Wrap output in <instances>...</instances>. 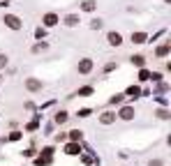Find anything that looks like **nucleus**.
<instances>
[{
  "instance_id": "nucleus-31",
  "label": "nucleus",
  "mask_w": 171,
  "mask_h": 166,
  "mask_svg": "<svg viewBox=\"0 0 171 166\" xmlns=\"http://www.w3.org/2000/svg\"><path fill=\"white\" fill-rule=\"evenodd\" d=\"M113 69H116V62H109V65H107V67H104V72H107V74H109V72H113Z\"/></svg>"
},
{
  "instance_id": "nucleus-11",
  "label": "nucleus",
  "mask_w": 171,
  "mask_h": 166,
  "mask_svg": "<svg viewBox=\"0 0 171 166\" xmlns=\"http://www.w3.org/2000/svg\"><path fill=\"white\" fill-rule=\"evenodd\" d=\"M67 120H69V113H67V111H58V113L53 115V122H56V124H65Z\"/></svg>"
},
{
  "instance_id": "nucleus-36",
  "label": "nucleus",
  "mask_w": 171,
  "mask_h": 166,
  "mask_svg": "<svg viewBox=\"0 0 171 166\" xmlns=\"http://www.w3.org/2000/svg\"><path fill=\"white\" fill-rule=\"evenodd\" d=\"M0 81H3V76H0Z\"/></svg>"
},
{
  "instance_id": "nucleus-21",
  "label": "nucleus",
  "mask_w": 171,
  "mask_h": 166,
  "mask_svg": "<svg viewBox=\"0 0 171 166\" xmlns=\"http://www.w3.org/2000/svg\"><path fill=\"white\" fill-rule=\"evenodd\" d=\"M51 164V157H37L35 159V166H49Z\"/></svg>"
},
{
  "instance_id": "nucleus-2",
  "label": "nucleus",
  "mask_w": 171,
  "mask_h": 166,
  "mask_svg": "<svg viewBox=\"0 0 171 166\" xmlns=\"http://www.w3.org/2000/svg\"><path fill=\"white\" fill-rule=\"evenodd\" d=\"M118 118H120V120H134V115H137V111H134V106H120V111H118L116 113Z\"/></svg>"
},
{
  "instance_id": "nucleus-19",
  "label": "nucleus",
  "mask_w": 171,
  "mask_h": 166,
  "mask_svg": "<svg viewBox=\"0 0 171 166\" xmlns=\"http://www.w3.org/2000/svg\"><path fill=\"white\" fill-rule=\"evenodd\" d=\"M123 99H125V95H111L109 106H118V104H123Z\"/></svg>"
},
{
  "instance_id": "nucleus-3",
  "label": "nucleus",
  "mask_w": 171,
  "mask_h": 166,
  "mask_svg": "<svg viewBox=\"0 0 171 166\" xmlns=\"http://www.w3.org/2000/svg\"><path fill=\"white\" fill-rule=\"evenodd\" d=\"M76 72H79V74H90L93 72V60H90V58H81V60H79V65H76Z\"/></svg>"
},
{
  "instance_id": "nucleus-28",
  "label": "nucleus",
  "mask_w": 171,
  "mask_h": 166,
  "mask_svg": "<svg viewBox=\"0 0 171 166\" xmlns=\"http://www.w3.org/2000/svg\"><path fill=\"white\" fill-rule=\"evenodd\" d=\"M35 37H37V39H44V37H46V28H37V30H35Z\"/></svg>"
},
{
  "instance_id": "nucleus-24",
  "label": "nucleus",
  "mask_w": 171,
  "mask_h": 166,
  "mask_svg": "<svg viewBox=\"0 0 171 166\" xmlns=\"http://www.w3.org/2000/svg\"><path fill=\"white\" fill-rule=\"evenodd\" d=\"M102 26H104V23H102V19H93V21H90V28H93V30H99Z\"/></svg>"
},
{
  "instance_id": "nucleus-27",
  "label": "nucleus",
  "mask_w": 171,
  "mask_h": 166,
  "mask_svg": "<svg viewBox=\"0 0 171 166\" xmlns=\"http://www.w3.org/2000/svg\"><path fill=\"white\" fill-rule=\"evenodd\" d=\"M148 76H150V72L141 67V72H139V81H148Z\"/></svg>"
},
{
  "instance_id": "nucleus-9",
  "label": "nucleus",
  "mask_w": 171,
  "mask_h": 166,
  "mask_svg": "<svg viewBox=\"0 0 171 166\" xmlns=\"http://www.w3.org/2000/svg\"><path fill=\"white\" fill-rule=\"evenodd\" d=\"M65 26H67V28H76V26H79V23H81V16L79 14H67V16H65Z\"/></svg>"
},
{
  "instance_id": "nucleus-6",
  "label": "nucleus",
  "mask_w": 171,
  "mask_h": 166,
  "mask_svg": "<svg viewBox=\"0 0 171 166\" xmlns=\"http://www.w3.org/2000/svg\"><path fill=\"white\" fill-rule=\"evenodd\" d=\"M42 88H44V83L39 79H26V90L28 92H39Z\"/></svg>"
},
{
  "instance_id": "nucleus-25",
  "label": "nucleus",
  "mask_w": 171,
  "mask_h": 166,
  "mask_svg": "<svg viewBox=\"0 0 171 166\" xmlns=\"http://www.w3.org/2000/svg\"><path fill=\"white\" fill-rule=\"evenodd\" d=\"M37 127H39V120H30V122L26 124V129H28V132H35Z\"/></svg>"
},
{
  "instance_id": "nucleus-4",
  "label": "nucleus",
  "mask_w": 171,
  "mask_h": 166,
  "mask_svg": "<svg viewBox=\"0 0 171 166\" xmlns=\"http://www.w3.org/2000/svg\"><path fill=\"white\" fill-rule=\"evenodd\" d=\"M65 155H67V157H76V155H81V145H79V141H69V143L65 145Z\"/></svg>"
},
{
  "instance_id": "nucleus-15",
  "label": "nucleus",
  "mask_w": 171,
  "mask_h": 166,
  "mask_svg": "<svg viewBox=\"0 0 171 166\" xmlns=\"http://www.w3.org/2000/svg\"><path fill=\"white\" fill-rule=\"evenodd\" d=\"M95 7H97L95 0H83V2H81V9L83 12H95Z\"/></svg>"
},
{
  "instance_id": "nucleus-7",
  "label": "nucleus",
  "mask_w": 171,
  "mask_h": 166,
  "mask_svg": "<svg viewBox=\"0 0 171 166\" xmlns=\"http://www.w3.org/2000/svg\"><path fill=\"white\" fill-rule=\"evenodd\" d=\"M107 42H109L111 46H123V35L116 32V30H111V32L107 35Z\"/></svg>"
},
{
  "instance_id": "nucleus-13",
  "label": "nucleus",
  "mask_w": 171,
  "mask_h": 166,
  "mask_svg": "<svg viewBox=\"0 0 171 166\" xmlns=\"http://www.w3.org/2000/svg\"><path fill=\"white\" fill-rule=\"evenodd\" d=\"M49 51V44H46V42H39V44H35L33 46V53L35 56H39V53H46Z\"/></svg>"
},
{
  "instance_id": "nucleus-17",
  "label": "nucleus",
  "mask_w": 171,
  "mask_h": 166,
  "mask_svg": "<svg viewBox=\"0 0 171 166\" xmlns=\"http://www.w3.org/2000/svg\"><path fill=\"white\" fill-rule=\"evenodd\" d=\"M93 92H95V88H93V85H83V88H79V97H90Z\"/></svg>"
},
{
  "instance_id": "nucleus-33",
  "label": "nucleus",
  "mask_w": 171,
  "mask_h": 166,
  "mask_svg": "<svg viewBox=\"0 0 171 166\" xmlns=\"http://www.w3.org/2000/svg\"><path fill=\"white\" fill-rule=\"evenodd\" d=\"M33 155H35V150H33V148H28V150L23 152V157H33Z\"/></svg>"
},
{
  "instance_id": "nucleus-35",
  "label": "nucleus",
  "mask_w": 171,
  "mask_h": 166,
  "mask_svg": "<svg viewBox=\"0 0 171 166\" xmlns=\"http://www.w3.org/2000/svg\"><path fill=\"white\" fill-rule=\"evenodd\" d=\"M150 166H162V159H155V162H150Z\"/></svg>"
},
{
  "instance_id": "nucleus-26",
  "label": "nucleus",
  "mask_w": 171,
  "mask_h": 166,
  "mask_svg": "<svg viewBox=\"0 0 171 166\" xmlns=\"http://www.w3.org/2000/svg\"><path fill=\"white\" fill-rule=\"evenodd\" d=\"M83 159V164H99V159H95V157H90V155H83L81 157Z\"/></svg>"
},
{
  "instance_id": "nucleus-14",
  "label": "nucleus",
  "mask_w": 171,
  "mask_h": 166,
  "mask_svg": "<svg viewBox=\"0 0 171 166\" xmlns=\"http://www.w3.org/2000/svg\"><path fill=\"white\" fill-rule=\"evenodd\" d=\"M146 39H148L146 32H132V44H143Z\"/></svg>"
},
{
  "instance_id": "nucleus-16",
  "label": "nucleus",
  "mask_w": 171,
  "mask_h": 166,
  "mask_svg": "<svg viewBox=\"0 0 171 166\" xmlns=\"http://www.w3.org/2000/svg\"><path fill=\"white\" fill-rule=\"evenodd\" d=\"M129 62H132L134 67H139V69H141V67L146 65V58H143V56H132V58H129Z\"/></svg>"
},
{
  "instance_id": "nucleus-18",
  "label": "nucleus",
  "mask_w": 171,
  "mask_h": 166,
  "mask_svg": "<svg viewBox=\"0 0 171 166\" xmlns=\"http://www.w3.org/2000/svg\"><path fill=\"white\" fill-rule=\"evenodd\" d=\"M67 139L69 141H81V139H83V132H81V129H72V132L67 134Z\"/></svg>"
},
{
  "instance_id": "nucleus-34",
  "label": "nucleus",
  "mask_w": 171,
  "mask_h": 166,
  "mask_svg": "<svg viewBox=\"0 0 171 166\" xmlns=\"http://www.w3.org/2000/svg\"><path fill=\"white\" fill-rule=\"evenodd\" d=\"M157 104H160V106H167L169 102H167V99H164V97H157Z\"/></svg>"
},
{
  "instance_id": "nucleus-8",
  "label": "nucleus",
  "mask_w": 171,
  "mask_h": 166,
  "mask_svg": "<svg viewBox=\"0 0 171 166\" xmlns=\"http://www.w3.org/2000/svg\"><path fill=\"white\" fill-rule=\"evenodd\" d=\"M116 111H104V113L102 115H99V122H102V124H113L116 122Z\"/></svg>"
},
{
  "instance_id": "nucleus-5",
  "label": "nucleus",
  "mask_w": 171,
  "mask_h": 166,
  "mask_svg": "<svg viewBox=\"0 0 171 166\" xmlns=\"http://www.w3.org/2000/svg\"><path fill=\"white\" fill-rule=\"evenodd\" d=\"M58 23H60V16L53 14V12L44 14V19H42V26H46V28H53V26H58Z\"/></svg>"
},
{
  "instance_id": "nucleus-20",
  "label": "nucleus",
  "mask_w": 171,
  "mask_h": 166,
  "mask_svg": "<svg viewBox=\"0 0 171 166\" xmlns=\"http://www.w3.org/2000/svg\"><path fill=\"white\" fill-rule=\"evenodd\" d=\"M7 65H9V56H7V53H0V72H3Z\"/></svg>"
},
{
  "instance_id": "nucleus-29",
  "label": "nucleus",
  "mask_w": 171,
  "mask_h": 166,
  "mask_svg": "<svg viewBox=\"0 0 171 166\" xmlns=\"http://www.w3.org/2000/svg\"><path fill=\"white\" fill-rule=\"evenodd\" d=\"M148 79H150V81H155V83H160V81H162V74H160V72H155V74H150Z\"/></svg>"
},
{
  "instance_id": "nucleus-30",
  "label": "nucleus",
  "mask_w": 171,
  "mask_h": 166,
  "mask_svg": "<svg viewBox=\"0 0 171 166\" xmlns=\"http://www.w3.org/2000/svg\"><path fill=\"white\" fill-rule=\"evenodd\" d=\"M21 136H23L21 132H12V134H9V141H19Z\"/></svg>"
},
{
  "instance_id": "nucleus-10",
  "label": "nucleus",
  "mask_w": 171,
  "mask_h": 166,
  "mask_svg": "<svg viewBox=\"0 0 171 166\" xmlns=\"http://www.w3.org/2000/svg\"><path fill=\"white\" fill-rule=\"evenodd\" d=\"M169 53H171V44H169V42H164V44H160V46L155 49V56H157V58H167Z\"/></svg>"
},
{
  "instance_id": "nucleus-1",
  "label": "nucleus",
  "mask_w": 171,
  "mask_h": 166,
  "mask_svg": "<svg viewBox=\"0 0 171 166\" xmlns=\"http://www.w3.org/2000/svg\"><path fill=\"white\" fill-rule=\"evenodd\" d=\"M3 23L9 28V30H21L23 28V21L16 14H3Z\"/></svg>"
},
{
  "instance_id": "nucleus-12",
  "label": "nucleus",
  "mask_w": 171,
  "mask_h": 166,
  "mask_svg": "<svg viewBox=\"0 0 171 166\" xmlns=\"http://www.w3.org/2000/svg\"><path fill=\"white\" fill-rule=\"evenodd\" d=\"M125 97H132V99L141 97V88H139V85H129L127 90H125Z\"/></svg>"
},
{
  "instance_id": "nucleus-32",
  "label": "nucleus",
  "mask_w": 171,
  "mask_h": 166,
  "mask_svg": "<svg viewBox=\"0 0 171 166\" xmlns=\"http://www.w3.org/2000/svg\"><path fill=\"white\" fill-rule=\"evenodd\" d=\"M90 113H93L90 109H81V111H79V115H81V118H86V115H90Z\"/></svg>"
},
{
  "instance_id": "nucleus-23",
  "label": "nucleus",
  "mask_w": 171,
  "mask_h": 166,
  "mask_svg": "<svg viewBox=\"0 0 171 166\" xmlns=\"http://www.w3.org/2000/svg\"><path fill=\"white\" fill-rule=\"evenodd\" d=\"M155 115H157V118H160V120H169V115H171V113H169V111H167V109H160V111H157V113H155Z\"/></svg>"
},
{
  "instance_id": "nucleus-22",
  "label": "nucleus",
  "mask_w": 171,
  "mask_h": 166,
  "mask_svg": "<svg viewBox=\"0 0 171 166\" xmlns=\"http://www.w3.org/2000/svg\"><path fill=\"white\" fill-rule=\"evenodd\" d=\"M53 152H56V148H53V145H46L44 150L39 152V155H42V157H53Z\"/></svg>"
}]
</instances>
